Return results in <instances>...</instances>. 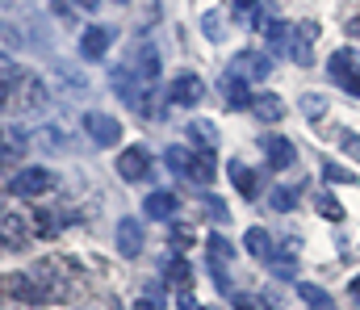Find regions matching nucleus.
<instances>
[{
    "label": "nucleus",
    "instance_id": "1",
    "mask_svg": "<svg viewBox=\"0 0 360 310\" xmlns=\"http://www.w3.org/2000/svg\"><path fill=\"white\" fill-rule=\"evenodd\" d=\"M30 277L38 281V290H42L46 298H68V294L80 285V264H76L72 256H42V260L30 269Z\"/></svg>",
    "mask_w": 360,
    "mask_h": 310
},
{
    "label": "nucleus",
    "instance_id": "2",
    "mask_svg": "<svg viewBox=\"0 0 360 310\" xmlns=\"http://www.w3.org/2000/svg\"><path fill=\"white\" fill-rule=\"evenodd\" d=\"M55 189V172L51 168H38V164H25V168H17L13 176H8V193L21 202V198H42V193H51Z\"/></svg>",
    "mask_w": 360,
    "mask_h": 310
},
{
    "label": "nucleus",
    "instance_id": "3",
    "mask_svg": "<svg viewBox=\"0 0 360 310\" xmlns=\"http://www.w3.org/2000/svg\"><path fill=\"white\" fill-rule=\"evenodd\" d=\"M314 42H319V21H293V25H289L285 55H289L297 67H310V63H314Z\"/></svg>",
    "mask_w": 360,
    "mask_h": 310
},
{
    "label": "nucleus",
    "instance_id": "4",
    "mask_svg": "<svg viewBox=\"0 0 360 310\" xmlns=\"http://www.w3.org/2000/svg\"><path fill=\"white\" fill-rule=\"evenodd\" d=\"M0 239H4V247H21V243L34 239L30 214H21V209L13 206V202H4V198H0Z\"/></svg>",
    "mask_w": 360,
    "mask_h": 310
},
{
    "label": "nucleus",
    "instance_id": "5",
    "mask_svg": "<svg viewBox=\"0 0 360 310\" xmlns=\"http://www.w3.org/2000/svg\"><path fill=\"white\" fill-rule=\"evenodd\" d=\"M0 294L13 298V302H30V306H42L46 302V294L38 290V281L30 273H4L0 277Z\"/></svg>",
    "mask_w": 360,
    "mask_h": 310
},
{
    "label": "nucleus",
    "instance_id": "6",
    "mask_svg": "<svg viewBox=\"0 0 360 310\" xmlns=\"http://www.w3.org/2000/svg\"><path fill=\"white\" fill-rule=\"evenodd\" d=\"M126 72L134 80H143V84H155V76H160V51L151 42H139L130 51V59H126Z\"/></svg>",
    "mask_w": 360,
    "mask_h": 310
},
{
    "label": "nucleus",
    "instance_id": "7",
    "mask_svg": "<svg viewBox=\"0 0 360 310\" xmlns=\"http://www.w3.org/2000/svg\"><path fill=\"white\" fill-rule=\"evenodd\" d=\"M46 101H51V93H46V84H42L34 72H25V76H21V84H17V89H13V97H8V105H17V109H25V113L42 109Z\"/></svg>",
    "mask_w": 360,
    "mask_h": 310
},
{
    "label": "nucleus",
    "instance_id": "8",
    "mask_svg": "<svg viewBox=\"0 0 360 310\" xmlns=\"http://www.w3.org/2000/svg\"><path fill=\"white\" fill-rule=\"evenodd\" d=\"M201 97H205V84H201V76H193V72H180V76H172V84H168V105L193 109Z\"/></svg>",
    "mask_w": 360,
    "mask_h": 310
},
{
    "label": "nucleus",
    "instance_id": "9",
    "mask_svg": "<svg viewBox=\"0 0 360 310\" xmlns=\"http://www.w3.org/2000/svg\"><path fill=\"white\" fill-rule=\"evenodd\" d=\"M84 134L96 147H113V143H122V122L109 113H84Z\"/></svg>",
    "mask_w": 360,
    "mask_h": 310
},
{
    "label": "nucleus",
    "instance_id": "10",
    "mask_svg": "<svg viewBox=\"0 0 360 310\" xmlns=\"http://www.w3.org/2000/svg\"><path fill=\"white\" fill-rule=\"evenodd\" d=\"M25 155V134L17 126H0V172H17Z\"/></svg>",
    "mask_w": 360,
    "mask_h": 310
},
{
    "label": "nucleus",
    "instance_id": "11",
    "mask_svg": "<svg viewBox=\"0 0 360 310\" xmlns=\"http://www.w3.org/2000/svg\"><path fill=\"white\" fill-rule=\"evenodd\" d=\"M147 172H151V151L147 147H126L117 155V176L122 181H147Z\"/></svg>",
    "mask_w": 360,
    "mask_h": 310
},
{
    "label": "nucleus",
    "instance_id": "12",
    "mask_svg": "<svg viewBox=\"0 0 360 310\" xmlns=\"http://www.w3.org/2000/svg\"><path fill=\"white\" fill-rule=\"evenodd\" d=\"M272 72V59H264V55H252V51H243V55H235L231 59V67H226V76H239V80H264Z\"/></svg>",
    "mask_w": 360,
    "mask_h": 310
},
{
    "label": "nucleus",
    "instance_id": "13",
    "mask_svg": "<svg viewBox=\"0 0 360 310\" xmlns=\"http://www.w3.org/2000/svg\"><path fill=\"white\" fill-rule=\"evenodd\" d=\"M143 243H147L143 222H139V218H122V222H117V252H122L126 260H134V256L143 252Z\"/></svg>",
    "mask_w": 360,
    "mask_h": 310
},
{
    "label": "nucleus",
    "instance_id": "14",
    "mask_svg": "<svg viewBox=\"0 0 360 310\" xmlns=\"http://www.w3.org/2000/svg\"><path fill=\"white\" fill-rule=\"evenodd\" d=\"M226 172H231V181H235V189L248 198V202H256L260 193H264V181H260V172H252L243 160H231L226 164Z\"/></svg>",
    "mask_w": 360,
    "mask_h": 310
},
{
    "label": "nucleus",
    "instance_id": "15",
    "mask_svg": "<svg viewBox=\"0 0 360 310\" xmlns=\"http://www.w3.org/2000/svg\"><path fill=\"white\" fill-rule=\"evenodd\" d=\"M109 42H113V30H105V25H89V30L80 34V55H84L89 63H101L105 51H109Z\"/></svg>",
    "mask_w": 360,
    "mask_h": 310
},
{
    "label": "nucleus",
    "instance_id": "16",
    "mask_svg": "<svg viewBox=\"0 0 360 310\" xmlns=\"http://www.w3.org/2000/svg\"><path fill=\"white\" fill-rule=\"evenodd\" d=\"M176 209H180V198L172 193V189H155V193H147V202H143V214L155 218V222L176 218Z\"/></svg>",
    "mask_w": 360,
    "mask_h": 310
},
{
    "label": "nucleus",
    "instance_id": "17",
    "mask_svg": "<svg viewBox=\"0 0 360 310\" xmlns=\"http://www.w3.org/2000/svg\"><path fill=\"white\" fill-rule=\"evenodd\" d=\"M260 147H264V155H269V168H289V164L297 160V147H293L285 134H264Z\"/></svg>",
    "mask_w": 360,
    "mask_h": 310
},
{
    "label": "nucleus",
    "instance_id": "18",
    "mask_svg": "<svg viewBox=\"0 0 360 310\" xmlns=\"http://www.w3.org/2000/svg\"><path fill=\"white\" fill-rule=\"evenodd\" d=\"M222 101L226 109H252V97H256V89L248 84V80H239V76H222Z\"/></svg>",
    "mask_w": 360,
    "mask_h": 310
},
{
    "label": "nucleus",
    "instance_id": "19",
    "mask_svg": "<svg viewBox=\"0 0 360 310\" xmlns=\"http://www.w3.org/2000/svg\"><path fill=\"white\" fill-rule=\"evenodd\" d=\"M356 67H360V63H356V55H352V51H335V55H331V63H327L331 80H335L344 93L352 89V80H356Z\"/></svg>",
    "mask_w": 360,
    "mask_h": 310
},
{
    "label": "nucleus",
    "instance_id": "20",
    "mask_svg": "<svg viewBox=\"0 0 360 310\" xmlns=\"http://www.w3.org/2000/svg\"><path fill=\"white\" fill-rule=\"evenodd\" d=\"M285 109H289V105L281 101L276 93H256V97H252V117H256V122H281Z\"/></svg>",
    "mask_w": 360,
    "mask_h": 310
},
{
    "label": "nucleus",
    "instance_id": "21",
    "mask_svg": "<svg viewBox=\"0 0 360 310\" xmlns=\"http://www.w3.org/2000/svg\"><path fill=\"white\" fill-rule=\"evenodd\" d=\"M243 247H248V252H252V256H256L260 264H269L272 252H276V243H272V235L264 231V226H252V231L243 235Z\"/></svg>",
    "mask_w": 360,
    "mask_h": 310
},
{
    "label": "nucleus",
    "instance_id": "22",
    "mask_svg": "<svg viewBox=\"0 0 360 310\" xmlns=\"http://www.w3.org/2000/svg\"><path fill=\"white\" fill-rule=\"evenodd\" d=\"M164 281H168V285H176L180 294H184V290H193V269H188V260H184V256H168V260H164Z\"/></svg>",
    "mask_w": 360,
    "mask_h": 310
},
{
    "label": "nucleus",
    "instance_id": "23",
    "mask_svg": "<svg viewBox=\"0 0 360 310\" xmlns=\"http://www.w3.org/2000/svg\"><path fill=\"white\" fill-rule=\"evenodd\" d=\"M264 269H269L276 281H293V277H297V256H289V252H272V260L264 264Z\"/></svg>",
    "mask_w": 360,
    "mask_h": 310
},
{
    "label": "nucleus",
    "instance_id": "24",
    "mask_svg": "<svg viewBox=\"0 0 360 310\" xmlns=\"http://www.w3.org/2000/svg\"><path fill=\"white\" fill-rule=\"evenodd\" d=\"M164 164L176 172L180 181H188V164H193V147H168L164 151Z\"/></svg>",
    "mask_w": 360,
    "mask_h": 310
},
{
    "label": "nucleus",
    "instance_id": "25",
    "mask_svg": "<svg viewBox=\"0 0 360 310\" xmlns=\"http://www.w3.org/2000/svg\"><path fill=\"white\" fill-rule=\"evenodd\" d=\"M269 206L276 209V214H289V209L297 206V189H289V185H276L269 193Z\"/></svg>",
    "mask_w": 360,
    "mask_h": 310
},
{
    "label": "nucleus",
    "instance_id": "26",
    "mask_svg": "<svg viewBox=\"0 0 360 310\" xmlns=\"http://www.w3.org/2000/svg\"><path fill=\"white\" fill-rule=\"evenodd\" d=\"M188 138H193V143H201L205 151H214V143H218V130H214L210 122H188Z\"/></svg>",
    "mask_w": 360,
    "mask_h": 310
},
{
    "label": "nucleus",
    "instance_id": "27",
    "mask_svg": "<svg viewBox=\"0 0 360 310\" xmlns=\"http://www.w3.org/2000/svg\"><path fill=\"white\" fill-rule=\"evenodd\" d=\"M205 247H210V260H218V264H226V260L235 256V247H231L218 231H210V235H205Z\"/></svg>",
    "mask_w": 360,
    "mask_h": 310
},
{
    "label": "nucleus",
    "instance_id": "28",
    "mask_svg": "<svg viewBox=\"0 0 360 310\" xmlns=\"http://www.w3.org/2000/svg\"><path fill=\"white\" fill-rule=\"evenodd\" d=\"M319 214H327L331 222H344V206H340V198H335L331 189H323V193H319Z\"/></svg>",
    "mask_w": 360,
    "mask_h": 310
},
{
    "label": "nucleus",
    "instance_id": "29",
    "mask_svg": "<svg viewBox=\"0 0 360 310\" xmlns=\"http://www.w3.org/2000/svg\"><path fill=\"white\" fill-rule=\"evenodd\" d=\"M323 176H327V181H335V185H356V172L340 168L335 160H327V164H323Z\"/></svg>",
    "mask_w": 360,
    "mask_h": 310
},
{
    "label": "nucleus",
    "instance_id": "30",
    "mask_svg": "<svg viewBox=\"0 0 360 310\" xmlns=\"http://www.w3.org/2000/svg\"><path fill=\"white\" fill-rule=\"evenodd\" d=\"M30 222H34V235H55V231H59L55 214H46V209H34V214H30Z\"/></svg>",
    "mask_w": 360,
    "mask_h": 310
},
{
    "label": "nucleus",
    "instance_id": "31",
    "mask_svg": "<svg viewBox=\"0 0 360 310\" xmlns=\"http://www.w3.org/2000/svg\"><path fill=\"white\" fill-rule=\"evenodd\" d=\"M297 294H302L310 306H323V302H331V298H327V290H319V285H310V281H302V285H297Z\"/></svg>",
    "mask_w": 360,
    "mask_h": 310
},
{
    "label": "nucleus",
    "instance_id": "32",
    "mask_svg": "<svg viewBox=\"0 0 360 310\" xmlns=\"http://www.w3.org/2000/svg\"><path fill=\"white\" fill-rule=\"evenodd\" d=\"M302 113H306V117H314V122H319V117H323V113H327V101H323V97H314V93H310V97H302Z\"/></svg>",
    "mask_w": 360,
    "mask_h": 310
},
{
    "label": "nucleus",
    "instance_id": "33",
    "mask_svg": "<svg viewBox=\"0 0 360 310\" xmlns=\"http://www.w3.org/2000/svg\"><path fill=\"white\" fill-rule=\"evenodd\" d=\"M218 21H222L218 13H205V25H201V30H205V38H210V42H218V38H222V25H218Z\"/></svg>",
    "mask_w": 360,
    "mask_h": 310
},
{
    "label": "nucleus",
    "instance_id": "34",
    "mask_svg": "<svg viewBox=\"0 0 360 310\" xmlns=\"http://www.w3.org/2000/svg\"><path fill=\"white\" fill-rule=\"evenodd\" d=\"M201 202H205V206H210V214H214V218H218V222H226V206H222V202H218V198H214V193H201Z\"/></svg>",
    "mask_w": 360,
    "mask_h": 310
},
{
    "label": "nucleus",
    "instance_id": "35",
    "mask_svg": "<svg viewBox=\"0 0 360 310\" xmlns=\"http://www.w3.org/2000/svg\"><path fill=\"white\" fill-rule=\"evenodd\" d=\"M188 243H193V231L176 226V231H172V247H188Z\"/></svg>",
    "mask_w": 360,
    "mask_h": 310
},
{
    "label": "nucleus",
    "instance_id": "36",
    "mask_svg": "<svg viewBox=\"0 0 360 310\" xmlns=\"http://www.w3.org/2000/svg\"><path fill=\"white\" fill-rule=\"evenodd\" d=\"M340 143H344V151H356V155H360V138L352 134V130H344V134H340Z\"/></svg>",
    "mask_w": 360,
    "mask_h": 310
},
{
    "label": "nucleus",
    "instance_id": "37",
    "mask_svg": "<svg viewBox=\"0 0 360 310\" xmlns=\"http://www.w3.org/2000/svg\"><path fill=\"white\" fill-rule=\"evenodd\" d=\"M176 306H180V310H201V306H197V298H193V290H184V294H180Z\"/></svg>",
    "mask_w": 360,
    "mask_h": 310
},
{
    "label": "nucleus",
    "instance_id": "38",
    "mask_svg": "<svg viewBox=\"0 0 360 310\" xmlns=\"http://www.w3.org/2000/svg\"><path fill=\"white\" fill-rule=\"evenodd\" d=\"M256 4H260V0H235V8H239V13H252Z\"/></svg>",
    "mask_w": 360,
    "mask_h": 310
},
{
    "label": "nucleus",
    "instance_id": "39",
    "mask_svg": "<svg viewBox=\"0 0 360 310\" xmlns=\"http://www.w3.org/2000/svg\"><path fill=\"white\" fill-rule=\"evenodd\" d=\"M348 294H352V302H360V277H352V281H348Z\"/></svg>",
    "mask_w": 360,
    "mask_h": 310
},
{
    "label": "nucleus",
    "instance_id": "40",
    "mask_svg": "<svg viewBox=\"0 0 360 310\" xmlns=\"http://www.w3.org/2000/svg\"><path fill=\"white\" fill-rule=\"evenodd\" d=\"M134 310H164V306H155L151 298H139V302H134Z\"/></svg>",
    "mask_w": 360,
    "mask_h": 310
},
{
    "label": "nucleus",
    "instance_id": "41",
    "mask_svg": "<svg viewBox=\"0 0 360 310\" xmlns=\"http://www.w3.org/2000/svg\"><path fill=\"white\" fill-rule=\"evenodd\" d=\"M348 34H360V17H352V21H348Z\"/></svg>",
    "mask_w": 360,
    "mask_h": 310
},
{
    "label": "nucleus",
    "instance_id": "42",
    "mask_svg": "<svg viewBox=\"0 0 360 310\" xmlns=\"http://www.w3.org/2000/svg\"><path fill=\"white\" fill-rule=\"evenodd\" d=\"M76 4H80V8H96V4H101V0H76Z\"/></svg>",
    "mask_w": 360,
    "mask_h": 310
},
{
    "label": "nucleus",
    "instance_id": "43",
    "mask_svg": "<svg viewBox=\"0 0 360 310\" xmlns=\"http://www.w3.org/2000/svg\"><path fill=\"white\" fill-rule=\"evenodd\" d=\"M310 310H335V302H323V306H310Z\"/></svg>",
    "mask_w": 360,
    "mask_h": 310
},
{
    "label": "nucleus",
    "instance_id": "44",
    "mask_svg": "<svg viewBox=\"0 0 360 310\" xmlns=\"http://www.w3.org/2000/svg\"><path fill=\"white\" fill-rule=\"evenodd\" d=\"M0 252H8V247H4V239H0Z\"/></svg>",
    "mask_w": 360,
    "mask_h": 310
},
{
    "label": "nucleus",
    "instance_id": "45",
    "mask_svg": "<svg viewBox=\"0 0 360 310\" xmlns=\"http://www.w3.org/2000/svg\"><path fill=\"white\" fill-rule=\"evenodd\" d=\"M113 4H126V0H113Z\"/></svg>",
    "mask_w": 360,
    "mask_h": 310
}]
</instances>
